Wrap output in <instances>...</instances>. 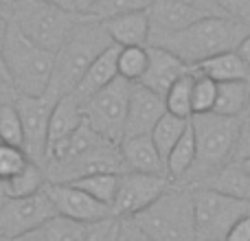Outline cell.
<instances>
[{
	"label": "cell",
	"instance_id": "obj_50",
	"mask_svg": "<svg viewBox=\"0 0 250 241\" xmlns=\"http://www.w3.org/2000/svg\"><path fill=\"white\" fill-rule=\"evenodd\" d=\"M119 241H127V237H125V230H123V237H121V239H119Z\"/></svg>",
	"mask_w": 250,
	"mask_h": 241
},
{
	"label": "cell",
	"instance_id": "obj_42",
	"mask_svg": "<svg viewBox=\"0 0 250 241\" xmlns=\"http://www.w3.org/2000/svg\"><path fill=\"white\" fill-rule=\"evenodd\" d=\"M235 51H237V55L242 57V61H244V64H246L248 68H250V33H248L246 38L242 40V42H239V46L235 48Z\"/></svg>",
	"mask_w": 250,
	"mask_h": 241
},
{
	"label": "cell",
	"instance_id": "obj_48",
	"mask_svg": "<svg viewBox=\"0 0 250 241\" xmlns=\"http://www.w3.org/2000/svg\"><path fill=\"white\" fill-rule=\"evenodd\" d=\"M239 162H242V167L246 169V173L250 176V158H244V160H239Z\"/></svg>",
	"mask_w": 250,
	"mask_h": 241
},
{
	"label": "cell",
	"instance_id": "obj_30",
	"mask_svg": "<svg viewBox=\"0 0 250 241\" xmlns=\"http://www.w3.org/2000/svg\"><path fill=\"white\" fill-rule=\"evenodd\" d=\"M215 95H217V83L213 79L200 75L193 70V95H191V108L193 114H208L215 108Z\"/></svg>",
	"mask_w": 250,
	"mask_h": 241
},
{
	"label": "cell",
	"instance_id": "obj_29",
	"mask_svg": "<svg viewBox=\"0 0 250 241\" xmlns=\"http://www.w3.org/2000/svg\"><path fill=\"white\" fill-rule=\"evenodd\" d=\"M191 95H193V70L182 75L165 95V108L169 114H176L182 119L193 117V108H191Z\"/></svg>",
	"mask_w": 250,
	"mask_h": 241
},
{
	"label": "cell",
	"instance_id": "obj_46",
	"mask_svg": "<svg viewBox=\"0 0 250 241\" xmlns=\"http://www.w3.org/2000/svg\"><path fill=\"white\" fill-rule=\"evenodd\" d=\"M7 191H4V180H0V204H4L7 202Z\"/></svg>",
	"mask_w": 250,
	"mask_h": 241
},
{
	"label": "cell",
	"instance_id": "obj_27",
	"mask_svg": "<svg viewBox=\"0 0 250 241\" xmlns=\"http://www.w3.org/2000/svg\"><path fill=\"white\" fill-rule=\"evenodd\" d=\"M191 119H182V117H176V114H169L165 112L160 120L156 123V127L151 129V141H154L156 149H158V154L163 156V160L169 156V151L173 149V145H176L178 141H180V136L185 134V129L189 127Z\"/></svg>",
	"mask_w": 250,
	"mask_h": 241
},
{
	"label": "cell",
	"instance_id": "obj_2",
	"mask_svg": "<svg viewBox=\"0 0 250 241\" xmlns=\"http://www.w3.org/2000/svg\"><path fill=\"white\" fill-rule=\"evenodd\" d=\"M112 44L114 42L105 31L104 22L90 16H82L68 33L66 42L62 44V48L55 53L53 77L46 95L60 99V97L75 92L90 64Z\"/></svg>",
	"mask_w": 250,
	"mask_h": 241
},
{
	"label": "cell",
	"instance_id": "obj_39",
	"mask_svg": "<svg viewBox=\"0 0 250 241\" xmlns=\"http://www.w3.org/2000/svg\"><path fill=\"white\" fill-rule=\"evenodd\" d=\"M16 99H18V92L13 90L11 81H7V79L0 77V108L7 105V103H16Z\"/></svg>",
	"mask_w": 250,
	"mask_h": 241
},
{
	"label": "cell",
	"instance_id": "obj_9",
	"mask_svg": "<svg viewBox=\"0 0 250 241\" xmlns=\"http://www.w3.org/2000/svg\"><path fill=\"white\" fill-rule=\"evenodd\" d=\"M169 186H173V182L167 176L123 171L119 176V189L112 202V213L121 220H132L149 204H154Z\"/></svg>",
	"mask_w": 250,
	"mask_h": 241
},
{
	"label": "cell",
	"instance_id": "obj_23",
	"mask_svg": "<svg viewBox=\"0 0 250 241\" xmlns=\"http://www.w3.org/2000/svg\"><path fill=\"white\" fill-rule=\"evenodd\" d=\"M195 158H198V147H195V134L193 127L185 129V134L180 136V141L173 145V149L169 151V156L165 158V167H167V178L173 184H182L185 178L189 176V171L193 169Z\"/></svg>",
	"mask_w": 250,
	"mask_h": 241
},
{
	"label": "cell",
	"instance_id": "obj_21",
	"mask_svg": "<svg viewBox=\"0 0 250 241\" xmlns=\"http://www.w3.org/2000/svg\"><path fill=\"white\" fill-rule=\"evenodd\" d=\"M193 70H198L204 77L213 79L215 83L248 81L250 79V68L242 61L237 51H226V53H220V55L208 57V60L200 61L198 66H193Z\"/></svg>",
	"mask_w": 250,
	"mask_h": 241
},
{
	"label": "cell",
	"instance_id": "obj_47",
	"mask_svg": "<svg viewBox=\"0 0 250 241\" xmlns=\"http://www.w3.org/2000/svg\"><path fill=\"white\" fill-rule=\"evenodd\" d=\"M7 26H9V20H4L2 16H0V38L4 35V31H7Z\"/></svg>",
	"mask_w": 250,
	"mask_h": 241
},
{
	"label": "cell",
	"instance_id": "obj_4",
	"mask_svg": "<svg viewBox=\"0 0 250 241\" xmlns=\"http://www.w3.org/2000/svg\"><path fill=\"white\" fill-rule=\"evenodd\" d=\"M127 221H132L151 241H198L193 191L189 186H169L154 204Z\"/></svg>",
	"mask_w": 250,
	"mask_h": 241
},
{
	"label": "cell",
	"instance_id": "obj_43",
	"mask_svg": "<svg viewBox=\"0 0 250 241\" xmlns=\"http://www.w3.org/2000/svg\"><path fill=\"white\" fill-rule=\"evenodd\" d=\"M38 2L44 4H53L57 9H66V11H75V0H38ZM77 13V11H75Z\"/></svg>",
	"mask_w": 250,
	"mask_h": 241
},
{
	"label": "cell",
	"instance_id": "obj_1",
	"mask_svg": "<svg viewBox=\"0 0 250 241\" xmlns=\"http://www.w3.org/2000/svg\"><path fill=\"white\" fill-rule=\"evenodd\" d=\"M250 33V24L233 18L208 16L191 24L189 29L169 35H151L147 46H160L178 55L191 68L200 61L226 51H235Z\"/></svg>",
	"mask_w": 250,
	"mask_h": 241
},
{
	"label": "cell",
	"instance_id": "obj_16",
	"mask_svg": "<svg viewBox=\"0 0 250 241\" xmlns=\"http://www.w3.org/2000/svg\"><path fill=\"white\" fill-rule=\"evenodd\" d=\"M121 156L125 171H138V173H154V176H167L163 156L158 154L151 136H132L121 141Z\"/></svg>",
	"mask_w": 250,
	"mask_h": 241
},
{
	"label": "cell",
	"instance_id": "obj_38",
	"mask_svg": "<svg viewBox=\"0 0 250 241\" xmlns=\"http://www.w3.org/2000/svg\"><path fill=\"white\" fill-rule=\"evenodd\" d=\"M180 2L189 4V7L198 9V11L208 13V16H222V18H226L224 13L220 11V7H217V4H215V0H180Z\"/></svg>",
	"mask_w": 250,
	"mask_h": 241
},
{
	"label": "cell",
	"instance_id": "obj_35",
	"mask_svg": "<svg viewBox=\"0 0 250 241\" xmlns=\"http://www.w3.org/2000/svg\"><path fill=\"white\" fill-rule=\"evenodd\" d=\"M215 4L226 18L250 24V0H215Z\"/></svg>",
	"mask_w": 250,
	"mask_h": 241
},
{
	"label": "cell",
	"instance_id": "obj_33",
	"mask_svg": "<svg viewBox=\"0 0 250 241\" xmlns=\"http://www.w3.org/2000/svg\"><path fill=\"white\" fill-rule=\"evenodd\" d=\"M125 220L117 215H108L86 224V241H119L123 237Z\"/></svg>",
	"mask_w": 250,
	"mask_h": 241
},
{
	"label": "cell",
	"instance_id": "obj_6",
	"mask_svg": "<svg viewBox=\"0 0 250 241\" xmlns=\"http://www.w3.org/2000/svg\"><path fill=\"white\" fill-rule=\"evenodd\" d=\"M79 18L82 13L57 9L53 4L38 2V0H22L11 22L33 44L55 55Z\"/></svg>",
	"mask_w": 250,
	"mask_h": 241
},
{
	"label": "cell",
	"instance_id": "obj_17",
	"mask_svg": "<svg viewBox=\"0 0 250 241\" xmlns=\"http://www.w3.org/2000/svg\"><path fill=\"white\" fill-rule=\"evenodd\" d=\"M101 22L117 46H147V42H149L151 24L147 9L121 13V16L108 18Z\"/></svg>",
	"mask_w": 250,
	"mask_h": 241
},
{
	"label": "cell",
	"instance_id": "obj_28",
	"mask_svg": "<svg viewBox=\"0 0 250 241\" xmlns=\"http://www.w3.org/2000/svg\"><path fill=\"white\" fill-rule=\"evenodd\" d=\"M149 64V48L147 46H119L117 68L119 77L129 83H138Z\"/></svg>",
	"mask_w": 250,
	"mask_h": 241
},
{
	"label": "cell",
	"instance_id": "obj_3",
	"mask_svg": "<svg viewBox=\"0 0 250 241\" xmlns=\"http://www.w3.org/2000/svg\"><path fill=\"white\" fill-rule=\"evenodd\" d=\"M191 127L195 134L198 158L193 169L180 186H195L204 178L220 171L224 164L233 162L237 151L242 117H222V114H193Z\"/></svg>",
	"mask_w": 250,
	"mask_h": 241
},
{
	"label": "cell",
	"instance_id": "obj_20",
	"mask_svg": "<svg viewBox=\"0 0 250 241\" xmlns=\"http://www.w3.org/2000/svg\"><path fill=\"white\" fill-rule=\"evenodd\" d=\"M82 123H83L82 101L73 92L60 97L55 101V105H53L51 119H48V149L53 145H57L60 141H64L66 136H70Z\"/></svg>",
	"mask_w": 250,
	"mask_h": 241
},
{
	"label": "cell",
	"instance_id": "obj_40",
	"mask_svg": "<svg viewBox=\"0 0 250 241\" xmlns=\"http://www.w3.org/2000/svg\"><path fill=\"white\" fill-rule=\"evenodd\" d=\"M20 2L22 0H0V16L11 22V18L16 16L18 7H20Z\"/></svg>",
	"mask_w": 250,
	"mask_h": 241
},
{
	"label": "cell",
	"instance_id": "obj_44",
	"mask_svg": "<svg viewBox=\"0 0 250 241\" xmlns=\"http://www.w3.org/2000/svg\"><path fill=\"white\" fill-rule=\"evenodd\" d=\"M95 2H97V0H75V11L82 13V16H88Z\"/></svg>",
	"mask_w": 250,
	"mask_h": 241
},
{
	"label": "cell",
	"instance_id": "obj_7",
	"mask_svg": "<svg viewBox=\"0 0 250 241\" xmlns=\"http://www.w3.org/2000/svg\"><path fill=\"white\" fill-rule=\"evenodd\" d=\"M129 90H132V83L117 77L104 90L95 92L92 97L82 101L83 120L97 134H101L105 141L117 142V145H121L123 134H125Z\"/></svg>",
	"mask_w": 250,
	"mask_h": 241
},
{
	"label": "cell",
	"instance_id": "obj_19",
	"mask_svg": "<svg viewBox=\"0 0 250 241\" xmlns=\"http://www.w3.org/2000/svg\"><path fill=\"white\" fill-rule=\"evenodd\" d=\"M191 189L217 191V193L229 195V198L250 202V176L246 173V169L242 167L239 160H233V162L224 164L220 171L204 178L202 182H198V184L191 186Z\"/></svg>",
	"mask_w": 250,
	"mask_h": 241
},
{
	"label": "cell",
	"instance_id": "obj_37",
	"mask_svg": "<svg viewBox=\"0 0 250 241\" xmlns=\"http://www.w3.org/2000/svg\"><path fill=\"white\" fill-rule=\"evenodd\" d=\"M224 241H250V213L244 215L242 220L230 228V233L226 235Z\"/></svg>",
	"mask_w": 250,
	"mask_h": 241
},
{
	"label": "cell",
	"instance_id": "obj_13",
	"mask_svg": "<svg viewBox=\"0 0 250 241\" xmlns=\"http://www.w3.org/2000/svg\"><path fill=\"white\" fill-rule=\"evenodd\" d=\"M165 112H167L165 97L156 95L154 90L145 88L143 83H132L123 141L132 136H147V134H151V129L156 127V123H158Z\"/></svg>",
	"mask_w": 250,
	"mask_h": 241
},
{
	"label": "cell",
	"instance_id": "obj_24",
	"mask_svg": "<svg viewBox=\"0 0 250 241\" xmlns=\"http://www.w3.org/2000/svg\"><path fill=\"white\" fill-rule=\"evenodd\" d=\"M248 95H250V79L248 81L217 83L213 112L222 114V117H244L248 108Z\"/></svg>",
	"mask_w": 250,
	"mask_h": 241
},
{
	"label": "cell",
	"instance_id": "obj_5",
	"mask_svg": "<svg viewBox=\"0 0 250 241\" xmlns=\"http://www.w3.org/2000/svg\"><path fill=\"white\" fill-rule=\"evenodd\" d=\"M9 79L18 97H42L48 92L55 55L33 44L13 22L2 35Z\"/></svg>",
	"mask_w": 250,
	"mask_h": 241
},
{
	"label": "cell",
	"instance_id": "obj_45",
	"mask_svg": "<svg viewBox=\"0 0 250 241\" xmlns=\"http://www.w3.org/2000/svg\"><path fill=\"white\" fill-rule=\"evenodd\" d=\"M0 77H2V79H7V81H11V79H9V70H7V60H4L2 38H0Z\"/></svg>",
	"mask_w": 250,
	"mask_h": 241
},
{
	"label": "cell",
	"instance_id": "obj_34",
	"mask_svg": "<svg viewBox=\"0 0 250 241\" xmlns=\"http://www.w3.org/2000/svg\"><path fill=\"white\" fill-rule=\"evenodd\" d=\"M29 164V156L22 147L0 142V180H9Z\"/></svg>",
	"mask_w": 250,
	"mask_h": 241
},
{
	"label": "cell",
	"instance_id": "obj_32",
	"mask_svg": "<svg viewBox=\"0 0 250 241\" xmlns=\"http://www.w3.org/2000/svg\"><path fill=\"white\" fill-rule=\"evenodd\" d=\"M151 2H154V0H97L88 16L97 18V20H108V18L121 16V13L149 9Z\"/></svg>",
	"mask_w": 250,
	"mask_h": 241
},
{
	"label": "cell",
	"instance_id": "obj_15",
	"mask_svg": "<svg viewBox=\"0 0 250 241\" xmlns=\"http://www.w3.org/2000/svg\"><path fill=\"white\" fill-rule=\"evenodd\" d=\"M149 24L151 35H169L178 33V31L189 29L202 18H208V13L198 11V9L189 7V4L180 2V0H154L149 4Z\"/></svg>",
	"mask_w": 250,
	"mask_h": 241
},
{
	"label": "cell",
	"instance_id": "obj_12",
	"mask_svg": "<svg viewBox=\"0 0 250 241\" xmlns=\"http://www.w3.org/2000/svg\"><path fill=\"white\" fill-rule=\"evenodd\" d=\"M44 191H46V195L51 198L57 215L68 217V220L79 221V224H83V226L90 224V221L104 220V217H108V215H114L110 206L97 202L95 198H90L86 191L77 189L75 184L46 182Z\"/></svg>",
	"mask_w": 250,
	"mask_h": 241
},
{
	"label": "cell",
	"instance_id": "obj_11",
	"mask_svg": "<svg viewBox=\"0 0 250 241\" xmlns=\"http://www.w3.org/2000/svg\"><path fill=\"white\" fill-rule=\"evenodd\" d=\"M55 215L57 211L44 189L29 198L7 200L0 204V237L13 241Z\"/></svg>",
	"mask_w": 250,
	"mask_h": 241
},
{
	"label": "cell",
	"instance_id": "obj_14",
	"mask_svg": "<svg viewBox=\"0 0 250 241\" xmlns=\"http://www.w3.org/2000/svg\"><path fill=\"white\" fill-rule=\"evenodd\" d=\"M149 48V64L143 75V79L138 83H143L145 88L154 90L156 95L165 97L169 92V88L182 77V75L191 73V66L185 64L178 55H173L171 51L160 46H147Z\"/></svg>",
	"mask_w": 250,
	"mask_h": 241
},
{
	"label": "cell",
	"instance_id": "obj_8",
	"mask_svg": "<svg viewBox=\"0 0 250 241\" xmlns=\"http://www.w3.org/2000/svg\"><path fill=\"white\" fill-rule=\"evenodd\" d=\"M191 189V186H189ZM193 191V213L198 241H224L235 224L250 213V202L235 200L208 189Z\"/></svg>",
	"mask_w": 250,
	"mask_h": 241
},
{
	"label": "cell",
	"instance_id": "obj_26",
	"mask_svg": "<svg viewBox=\"0 0 250 241\" xmlns=\"http://www.w3.org/2000/svg\"><path fill=\"white\" fill-rule=\"evenodd\" d=\"M119 176H121V173L99 171V173L83 176V178H79V180H73V182H68V184H75L77 189L86 191L90 198H95L97 202L112 208L114 195H117V189H119Z\"/></svg>",
	"mask_w": 250,
	"mask_h": 241
},
{
	"label": "cell",
	"instance_id": "obj_41",
	"mask_svg": "<svg viewBox=\"0 0 250 241\" xmlns=\"http://www.w3.org/2000/svg\"><path fill=\"white\" fill-rule=\"evenodd\" d=\"M123 230H125V237H127V241H151L145 233H143V230H138L136 226H134L132 221H127V220H125Z\"/></svg>",
	"mask_w": 250,
	"mask_h": 241
},
{
	"label": "cell",
	"instance_id": "obj_25",
	"mask_svg": "<svg viewBox=\"0 0 250 241\" xmlns=\"http://www.w3.org/2000/svg\"><path fill=\"white\" fill-rule=\"evenodd\" d=\"M48 178H46V169L40 167L38 162L29 160L24 169L20 173H16L13 178L4 180V191H7L9 200L16 198H29V195H35L46 186Z\"/></svg>",
	"mask_w": 250,
	"mask_h": 241
},
{
	"label": "cell",
	"instance_id": "obj_18",
	"mask_svg": "<svg viewBox=\"0 0 250 241\" xmlns=\"http://www.w3.org/2000/svg\"><path fill=\"white\" fill-rule=\"evenodd\" d=\"M117 57H119V46L112 44L110 48H105L99 57L90 64V68L86 70V75L82 77V81L77 83L73 95L77 97L79 101L92 97L95 92L104 90L105 86L114 81L119 77V68H117Z\"/></svg>",
	"mask_w": 250,
	"mask_h": 241
},
{
	"label": "cell",
	"instance_id": "obj_36",
	"mask_svg": "<svg viewBox=\"0 0 250 241\" xmlns=\"http://www.w3.org/2000/svg\"><path fill=\"white\" fill-rule=\"evenodd\" d=\"M244 158H250V114H244L242 117L237 151H235V160H244Z\"/></svg>",
	"mask_w": 250,
	"mask_h": 241
},
{
	"label": "cell",
	"instance_id": "obj_22",
	"mask_svg": "<svg viewBox=\"0 0 250 241\" xmlns=\"http://www.w3.org/2000/svg\"><path fill=\"white\" fill-rule=\"evenodd\" d=\"M13 241H86V226L55 215Z\"/></svg>",
	"mask_w": 250,
	"mask_h": 241
},
{
	"label": "cell",
	"instance_id": "obj_31",
	"mask_svg": "<svg viewBox=\"0 0 250 241\" xmlns=\"http://www.w3.org/2000/svg\"><path fill=\"white\" fill-rule=\"evenodd\" d=\"M0 142L24 149V132H22V120L16 103H7L0 108Z\"/></svg>",
	"mask_w": 250,
	"mask_h": 241
},
{
	"label": "cell",
	"instance_id": "obj_10",
	"mask_svg": "<svg viewBox=\"0 0 250 241\" xmlns=\"http://www.w3.org/2000/svg\"><path fill=\"white\" fill-rule=\"evenodd\" d=\"M57 99L51 95L42 97H18L16 108L22 120L24 132V151L29 160L38 162L46 169V154H48V119H51L53 105Z\"/></svg>",
	"mask_w": 250,
	"mask_h": 241
},
{
	"label": "cell",
	"instance_id": "obj_49",
	"mask_svg": "<svg viewBox=\"0 0 250 241\" xmlns=\"http://www.w3.org/2000/svg\"><path fill=\"white\" fill-rule=\"evenodd\" d=\"M246 114H250V95H248V108H246Z\"/></svg>",
	"mask_w": 250,
	"mask_h": 241
}]
</instances>
